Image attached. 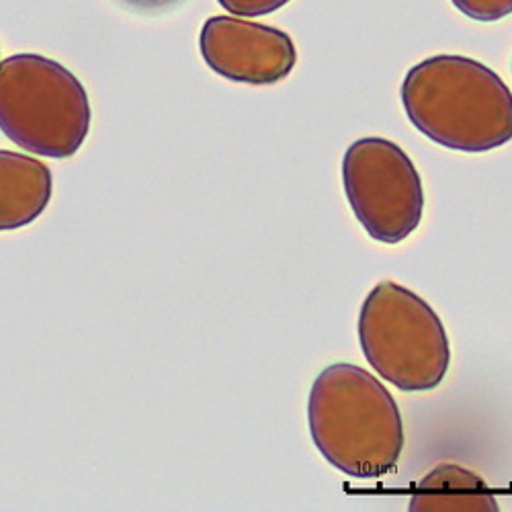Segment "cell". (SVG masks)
<instances>
[{
  "mask_svg": "<svg viewBox=\"0 0 512 512\" xmlns=\"http://www.w3.org/2000/svg\"><path fill=\"white\" fill-rule=\"evenodd\" d=\"M310 435L322 457L357 480L392 474L404 449L400 408L383 383L351 363L328 365L312 383Z\"/></svg>",
  "mask_w": 512,
  "mask_h": 512,
  "instance_id": "6da1fadb",
  "label": "cell"
},
{
  "mask_svg": "<svg viewBox=\"0 0 512 512\" xmlns=\"http://www.w3.org/2000/svg\"><path fill=\"white\" fill-rule=\"evenodd\" d=\"M400 97L416 130L447 150L482 154L512 140V93L474 58L422 60L408 70Z\"/></svg>",
  "mask_w": 512,
  "mask_h": 512,
  "instance_id": "7a4b0ae2",
  "label": "cell"
},
{
  "mask_svg": "<svg viewBox=\"0 0 512 512\" xmlns=\"http://www.w3.org/2000/svg\"><path fill=\"white\" fill-rule=\"evenodd\" d=\"M0 132L31 154L70 158L91 132L87 89L56 60L9 56L0 62Z\"/></svg>",
  "mask_w": 512,
  "mask_h": 512,
  "instance_id": "3957f363",
  "label": "cell"
},
{
  "mask_svg": "<svg viewBox=\"0 0 512 512\" xmlns=\"http://www.w3.org/2000/svg\"><path fill=\"white\" fill-rule=\"evenodd\" d=\"M359 343L369 365L402 392L439 388L451 349L437 312L394 281L377 283L359 314Z\"/></svg>",
  "mask_w": 512,
  "mask_h": 512,
  "instance_id": "277c9868",
  "label": "cell"
},
{
  "mask_svg": "<svg viewBox=\"0 0 512 512\" xmlns=\"http://www.w3.org/2000/svg\"><path fill=\"white\" fill-rule=\"evenodd\" d=\"M347 201L365 232L383 244H398L422 220L424 189L410 156L386 138H361L343 158Z\"/></svg>",
  "mask_w": 512,
  "mask_h": 512,
  "instance_id": "5b68a950",
  "label": "cell"
},
{
  "mask_svg": "<svg viewBox=\"0 0 512 512\" xmlns=\"http://www.w3.org/2000/svg\"><path fill=\"white\" fill-rule=\"evenodd\" d=\"M199 52L203 62L222 78L252 87L285 80L297 64L295 44L285 31L224 15L205 21Z\"/></svg>",
  "mask_w": 512,
  "mask_h": 512,
  "instance_id": "8992f818",
  "label": "cell"
},
{
  "mask_svg": "<svg viewBox=\"0 0 512 512\" xmlns=\"http://www.w3.org/2000/svg\"><path fill=\"white\" fill-rule=\"evenodd\" d=\"M50 168L31 156L0 150V232L33 224L52 199Z\"/></svg>",
  "mask_w": 512,
  "mask_h": 512,
  "instance_id": "52a82bcc",
  "label": "cell"
},
{
  "mask_svg": "<svg viewBox=\"0 0 512 512\" xmlns=\"http://www.w3.org/2000/svg\"><path fill=\"white\" fill-rule=\"evenodd\" d=\"M412 512H496L500 506L484 478L455 463H441L414 488Z\"/></svg>",
  "mask_w": 512,
  "mask_h": 512,
  "instance_id": "ba28073f",
  "label": "cell"
},
{
  "mask_svg": "<svg viewBox=\"0 0 512 512\" xmlns=\"http://www.w3.org/2000/svg\"><path fill=\"white\" fill-rule=\"evenodd\" d=\"M451 3L459 13L480 23H494L512 15V0H451Z\"/></svg>",
  "mask_w": 512,
  "mask_h": 512,
  "instance_id": "9c48e42d",
  "label": "cell"
},
{
  "mask_svg": "<svg viewBox=\"0 0 512 512\" xmlns=\"http://www.w3.org/2000/svg\"><path fill=\"white\" fill-rule=\"evenodd\" d=\"M218 3L238 17H263L283 9L289 0H218Z\"/></svg>",
  "mask_w": 512,
  "mask_h": 512,
  "instance_id": "30bf717a",
  "label": "cell"
},
{
  "mask_svg": "<svg viewBox=\"0 0 512 512\" xmlns=\"http://www.w3.org/2000/svg\"><path fill=\"white\" fill-rule=\"evenodd\" d=\"M123 3L134 7V9H142V11H158V9L177 5L179 0H123Z\"/></svg>",
  "mask_w": 512,
  "mask_h": 512,
  "instance_id": "8fae6325",
  "label": "cell"
}]
</instances>
